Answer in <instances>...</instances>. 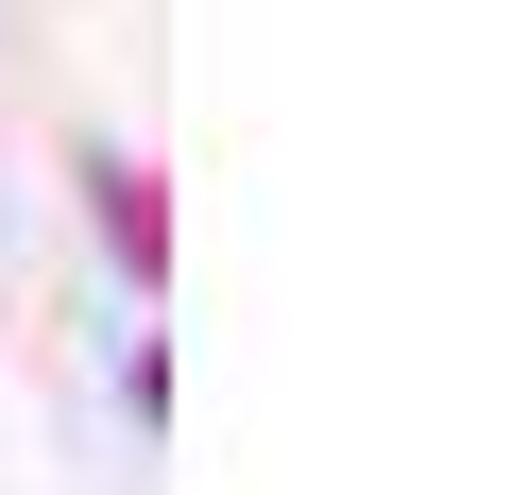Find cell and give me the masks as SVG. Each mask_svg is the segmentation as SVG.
<instances>
[{"instance_id": "1", "label": "cell", "mask_w": 512, "mask_h": 495, "mask_svg": "<svg viewBox=\"0 0 512 495\" xmlns=\"http://www.w3.org/2000/svg\"><path fill=\"white\" fill-rule=\"evenodd\" d=\"M103 239H120V274H137V291L171 274V222H154V171H137V154L103 171Z\"/></svg>"}]
</instances>
